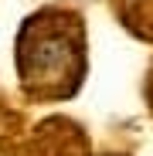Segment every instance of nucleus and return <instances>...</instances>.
I'll use <instances>...</instances> for the list:
<instances>
[{"instance_id": "nucleus-1", "label": "nucleus", "mask_w": 153, "mask_h": 156, "mask_svg": "<svg viewBox=\"0 0 153 156\" xmlns=\"http://www.w3.org/2000/svg\"><path fill=\"white\" fill-rule=\"evenodd\" d=\"M14 65L27 98L61 102L78 95L89 75L85 17L71 7H41L20 20Z\"/></svg>"}, {"instance_id": "nucleus-3", "label": "nucleus", "mask_w": 153, "mask_h": 156, "mask_svg": "<svg viewBox=\"0 0 153 156\" xmlns=\"http://www.w3.org/2000/svg\"><path fill=\"white\" fill-rule=\"evenodd\" d=\"M106 156H126V153H106Z\"/></svg>"}, {"instance_id": "nucleus-2", "label": "nucleus", "mask_w": 153, "mask_h": 156, "mask_svg": "<svg viewBox=\"0 0 153 156\" xmlns=\"http://www.w3.org/2000/svg\"><path fill=\"white\" fill-rule=\"evenodd\" d=\"M34 156H89V136L65 115L48 119L34 133Z\"/></svg>"}]
</instances>
